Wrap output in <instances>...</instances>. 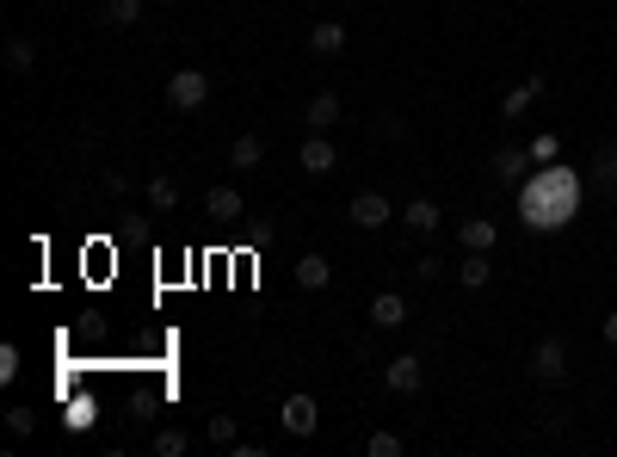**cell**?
<instances>
[{
	"instance_id": "obj_1",
	"label": "cell",
	"mask_w": 617,
	"mask_h": 457,
	"mask_svg": "<svg viewBox=\"0 0 617 457\" xmlns=\"http://www.w3.org/2000/svg\"><path fill=\"white\" fill-rule=\"evenodd\" d=\"M519 217H525V229H537V235L568 229V223L580 217V173H574V167H556V161L531 167L525 180H519Z\"/></svg>"
},
{
	"instance_id": "obj_2",
	"label": "cell",
	"mask_w": 617,
	"mask_h": 457,
	"mask_svg": "<svg viewBox=\"0 0 617 457\" xmlns=\"http://www.w3.org/2000/svg\"><path fill=\"white\" fill-rule=\"evenodd\" d=\"M167 105L173 112H204L210 105V68H173V81H167Z\"/></svg>"
},
{
	"instance_id": "obj_3",
	"label": "cell",
	"mask_w": 617,
	"mask_h": 457,
	"mask_svg": "<svg viewBox=\"0 0 617 457\" xmlns=\"http://www.w3.org/2000/svg\"><path fill=\"white\" fill-rule=\"evenodd\" d=\"M297 167L309 173V180H328V173L340 167V155H334V136H328V130H309V136H303V149H297Z\"/></svg>"
},
{
	"instance_id": "obj_4",
	"label": "cell",
	"mask_w": 617,
	"mask_h": 457,
	"mask_svg": "<svg viewBox=\"0 0 617 457\" xmlns=\"http://www.w3.org/2000/svg\"><path fill=\"white\" fill-rule=\"evenodd\" d=\"M389 217H402V210H395L383 192H358V198L346 204V223H352V229H365V235H377Z\"/></svg>"
},
{
	"instance_id": "obj_5",
	"label": "cell",
	"mask_w": 617,
	"mask_h": 457,
	"mask_svg": "<svg viewBox=\"0 0 617 457\" xmlns=\"http://www.w3.org/2000/svg\"><path fill=\"white\" fill-rule=\"evenodd\" d=\"M531 377H537V383H562V377H568V346H562V334H543V340L531 346Z\"/></svg>"
},
{
	"instance_id": "obj_6",
	"label": "cell",
	"mask_w": 617,
	"mask_h": 457,
	"mask_svg": "<svg viewBox=\"0 0 617 457\" xmlns=\"http://www.w3.org/2000/svg\"><path fill=\"white\" fill-rule=\"evenodd\" d=\"M420 383H426V365L414 353H395L383 365V390H395V396H420Z\"/></svg>"
},
{
	"instance_id": "obj_7",
	"label": "cell",
	"mask_w": 617,
	"mask_h": 457,
	"mask_svg": "<svg viewBox=\"0 0 617 457\" xmlns=\"http://www.w3.org/2000/svg\"><path fill=\"white\" fill-rule=\"evenodd\" d=\"M278 420H284V433L290 439H309L315 427H321V408H315V396H284V408H278Z\"/></svg>"
},
{
	"instance_id": "obj_8",
	"label": "cell",
	"mask_w": 617,
	"mask_h": 457,
	"mask_svg": "<svg viewBox=\"0 0 617 457\" xmlns=\"http://www.w3.org/2000/svg\"><path fill=\"white\" fill-rule=\"evenodd\" d=\"M457 241H463V254H494L500 229H494L488 217H463V223H457Z\"/></svg>"
},
{
	"instance_id": "obj_9",
	"label": "cell",
	"mask_w": 617,
	"mask_h": 457,
	"mask_svg": "<svg viewBox=\"0 0 617 457\" xmlns=\"http://www.w3.org/2000/svg\"><path fill=\"white\" fill-rule=\"evenodd\" d=\"M204 210H210L216 223H241V217H247V204H241L235 186H210V192H204Z\"/></svg>"
},
{
	"instance_id": "obj_10",
	"label": "cell",
	"mask_w": 617,
	"mask_h": 457,
	"mask_svg": "<svg viewBox=\"0 0 617 457\" xmlns=\"http://www.w3.org/2000/svg\"><path fill=\"white\" fill-rule=\"evenodd\" d=\"M488 167H494V180H500V186H519L525 173H531V149H494V161H488Z\"/></svg>"
},
{
	"instance_id": "obj_11",
	"label": "cell",
	"mask_w": 617,
	"mask_h": 457,
	"mask_svg": "<svg viewBox=\"0 0 617 457\" xmlns=\"http://www.w3.org/2000/svg\"><path fill=\"white\" fill-rule=\"evenodd\" d=\"M260 161H266V136H253V130H241L235 143H229V167H235V173H253V167H260Z\"/></svg>"
},
{
	"instance_id": "obj_12",
	"label": "cell",
	"mask_w": 617,
	"mask_h": 457,
	"mask_svg": "<svg viewBox=\"0 0 617 457\" xmlns=\"http://www.w3.org/2000/svg\"><path fill=\"white\" fill-rule=\"evenodd\" d=\"M309 50H315V56H340V50H346V25H340V19H315V25H309Z\"/></svg>"
},
{
	"instance_id": "obj_13",
	"label": "cell",
	"mask_w": 617,
	"mask_h": 457,
	"mask_svg": "<svg viewBox=\"0 0 617 457\" xmlns=\"http://www.w3.org/2000/svg\"><path fill=\"white\" fill-rule=\"evenodd\" d=\"M297 285H303V291H328V285H334V260H328V254H303V260H297Z\"/></svg>"
},
{
	"instance_id": "obj_14",
	"label": "cell",
	"mask_w": 617,
	"mask_h": 457,
	"mask_svg": "<svg viewBox=\"0 0 617 457\" xmlns=\"http://www.w3.org/2000/svg\"><path fill=\"white\" fill-rule=\"evenodd\" d=\"M371 322H377V328H408V297H402V291H377Z\"/></svg>"
},
{
	"instance_id": "obj_15",
	"label": "cell",
	"mask_w": 617,
	"mask_h": 457,
	"mask_svg": "<svg viewBox=\"0 0 617 457\" xmlns=\"http://www.w3.org/2000/svg\"><path fill=\"white\" fill-rule=\"evenodd\" d=\"M303 124H309V130H334V124H340V93H315V99L303 105Z\"/></svg>"
},
{
	"instance_id": "obj_16",
	"label": "cell",
	"mask_w": 617,
	"mask_h": 457,
	"mask_svg": "<svg viewBox=\"0 0 617 457\" xmlns=\"http://www.w3.org/2000/svg\"><path fill=\"white\" fill-rule=\"evenodd\" d=\"M537 93H543V75H531V81H519L513 93H506V99H500V118H525V112H531V105H537Z\"/></svg>"
},
{
	"instance_id": "obj_17",
	"label": "cell",
	"mask_w": 617,
	"mask_h": 457,
	"mask_svg": "<svg viewBox=\"0 0 617 457\" xmlns=\"http://www.w3.org/2000/svg\"><path fill=\"white\" fill-rule=\"evenodd\" d=\"M439 217H445V210H439V204H432V198H414V204L402 210V223H408L414 235H432V229H439Z\"/></svg>"
},
{
	"instance_id": "obj_18",
	"label": "cell",
	"mask_w": 617,
	"mask_h": 457,
	"mask_svg": "<svg viewBox=\"0 0 617 457\" xmlns=\"http://www.w3.org/2000/svg\"><path fill=\"white\" fill-rule=\"evenodd\" d=\"M142 19V0H105L99 7V25L105 31H124V25H136Z\"/></svg>"
},
{
	"instance_id": "obj_19",
	"label": "cell",
	"mask_w": 617,
	"mask_h": 457,
	"mask_svg": "<svg viewBox=\"0 0 617 457\" xmlns=\"http://www.w3.org/2000/svg\"><path fill=\"white\" fill-rule=\"evenodd\" d=\"M593 186H599V192H617V143H599V149H593Z\"/></svg>"
},
{
	"instance_id": "obj_20",
	"label": "cell",
	"mask_w": 617,
	"mask_h": 457,
	"mask_svg": "<svg viewBox=\"0 0 617 457\" xmlns=\"http://www.w3.org/2000/svg\"><path fill=\"white\" fill-rule=\"evenodd\" d=\"M488 278H494V266H488V254H463V266H457V285H463V291H482V285H488Z\"/></svg>"
},
{
	"instance_id": "obj_21",
	"label": "cell",
	"mask_w": 617,
	"mask_h": 457,
	"mask_svg": "<svg viewBox=\"0 0 617 457\" xmlns=\"http://www.w3.org/2000/svg\"><path fill=\"white\" fill-rule=\"evenodd\" d=\"M204 439H210V445H223V451H235V445H241L235 414H210V420H204Z\"/></svg>"
},
{
	"instance_id": "obj_22",
	"label": "cell",
	"mask_w": 617,
	"mask_h": 457,
	"mask_svg": "<svg viewBox=\"0 0 617 457\" xmlns=\"http://www.w3.org/2000/svg\"><path fill=\"white\" fill-rule=\"evenodd\" d=\"M179 204V180H173V173H155V180H149V210H173Z\"/></svg>"
},
{
	"instance_id": "obj_23",
	"label": "cell",
	"mask_w": 617,
	"mask_h": 457,
	"mask_svg": "<svg viewBox=\"0 0 617 457\" xmlns=\"http://www.w3.org/2000/svg\"><path fill=\"white\" fill-rule=\"evenodd\" d=\"M31 62H38V44H31V38H7V68H13V75H31Z\"/></svg>"
},
{
	"instance_id": "obj_24",
	"label": "cell",
	"mask_w": 617,
	"mask_h": 457,
	"mask_svg": "<svg viewBox=\"0 0 617 457\" xmlns=\"http://www.w3.org/2000/svg\"><path fill=\"white\" fill-rule=\"evenodd\" d=\"M149 451H155V457H186V433H179V427H161V433L149 439Z\"/></svg>"
},
{
	"instance_id": "obj_25",
	"label": "cell",
	"mask_w": 617,
	"mask_h": 457,
	"mask_svg": "<svg viewBox=\"0 0 617 457\" xmlns=\"http://www.w3.org/2000/svg\"><path fill=\"white\" fill-rule=\"evenodd\" d=\"M365 451H371V457H402L408 445H402V433H371V439H365Z\"/></svg>"
},
{
	"instance_id": "obj_26",
	"label": "cell",
	"mask_w": 617,
	"mask_h": 457,
	"mask_svg": "<svg viewBox=\"0 0 617 457\" xmlns=\"http://www.w3.org/2000/svg\"><path fill=\"white\" fill-rule=\"evenodd\" d=\"M7 433H13V439H31V433H38V414H31V408H7Z\"/></svg>"
},
{
	"instance_id": "obj_27",
	"label": "cell",
	"mask_w": 617,
	"mask_h": 457,
	"mask_svg": "<svg viewBox=\"0 0 617 457\" xmlns=\"http://www.w3.org/2000/svg\"><path fill=\"white\" fill-rule=\"evenodd\" d=\"M414 278H420V285H439V278H445V266L426 254V260H414Z\"/></svg>"
},
{
	"instance_id": "obj_28",
	"label": "cell",
	"mask_w": 617,
	"mask_h": 457,
	"mask_svg": "<svg viewBox=\"0 0 617 457\" xmlns=\"http://www.w3.org/2000/svg\"><path fill=\"white\" fill-rule=\"evenodd\" d=\"M0 377H7V383L19 377V346H13V340H7V346H0Z\"/></svg>"
},
{
	"instance_id": "obj_29",
	"label": "cell",
	"mask_w": 617,
	"mask_h": 457,
	"mask_svg": "<svg viewBox=\"0 0 617 457\" xmlns=\"http://www.w3.org/2000/svg\"><path fill=\"white\" fill-rule=\"evenodd\" d=\"M531 161H556V136H537V143H531Z\"/></svg>"
},
{
	"instance_id": "obj_30",
	"label": "cell",
	"mask_w": 617,
	"mask_h": 457,
	"mask_svg": "<svg viewBox=\"0 0 617 457\" xmlns=\"http://www.w3.org/2000/svg\"><path fill=\"white\" fill-rule=\"evenodd\" d=\"M68 427H93V402H75V408H68Z\"/></svg>"
},
{
	"instance_id": "obj_31",
	"label": "cell",
	"mask_w": 617,
	"mask_h": 457,
	"mask_svg": "<svg viewBox=\"0 0 617 457\" xmlns=\"http://www.w3.org/2000/svg\"><path fill=\"white\" fill-rule=\"evenodd\" d=\"M605 346H617V309L605 315Z\"/></svg>"
},
{
	"instance_id": "obj_32",
	"label": "cell",
	"mask_w": 617,
	"mask_h": 457,
	"mask_svg": "<svg viewBox=\"0 0 617 457\" xmlns=\"http://www.w3.org/2000/svg\"><path fill=\"white\" fill-rule=\"evenodd\" d=\"M50 7H62V0H50Z\"/></svg>"
}]
</instances>
